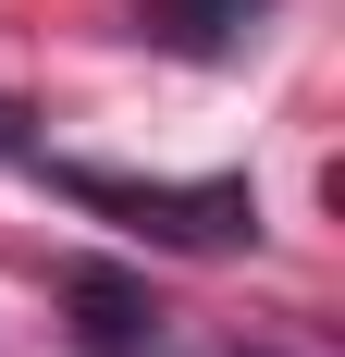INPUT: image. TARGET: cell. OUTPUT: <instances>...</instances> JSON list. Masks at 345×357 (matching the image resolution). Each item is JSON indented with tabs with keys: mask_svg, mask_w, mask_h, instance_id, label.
<instances>
[{
	"mask_svg": "<svg viewBox=\"0 0 345 357\" xmlns=\"http://www.w3.org/2000/svg\"><path fill=\"white\" fill-rule=\"evenodd\" d=\"M50 185L87 197V210H111L124 234H148V247H247V234H259V185L247 173L148 185V173H99V160H50Z\"/></svg>",
	"mask_w": 345,
	"mask_h": 357,
	"instance_id": "1",
	"label": "cell"
},
{
	"mask_svg": "<svg viewBox=\"0 0 345 357\" xmlns=\"http://www.w3.org/2000/svg\"><path fill=\"white\" fill-rule=\"evenodd\" d=\"M74 308H87V357H148V333H161L148 284H124V271H74Z\"/></svg>",
	"mask_w": 345,
	"mask_h": 357,
	"instance_id": "2",
	"label": "cell"
},
{
	"mask_svg": "<svg viewBox=\"0 0 345 357\" xmlns=\"http://www.w3.org/2000/svg\"><path fill=\"white\" fill-rule=\"evenodd\" d=\"M148 25H161L172 50H198V62H210V50H235V37L259 25V0H148Z\"/></svg>",
	"mask_w": 345,
	"mask_h": 357,
	"instance_id": "3",
	"label": "cell"
},
{
	"mask_svg": "<svg viewBox=\"0 0 345 357\" xmlns=\"http://www.w3.org/2000/svg\"><path fill=\"white\" fill-rule=\"evenodd\" d=\"M0 160H25V111H13V99H0Z\"/></svg>",
	"mask_w": 345,
	"mask_h": 357,
	"instance_id": "4",
	"label": "cell"
}]
</instances>
